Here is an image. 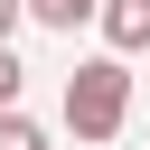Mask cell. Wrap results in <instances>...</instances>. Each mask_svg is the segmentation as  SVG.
Instances as JSON below:
<instances>
[{
  "label": "cell",
  "mask_w": 150,
  "mask_h": 150,
  "mask_svg": "<svg viewBox=\"0 0 150 150\" xmlns=\"http://www.w3.org/2000/svg\"><path fill=\"white\" fill-rule=\"evenodd\" d=\"M94 9H103V0H28V19H38V28H66V38H75Z\"/></svg>",
  "instance_id": "3957f363"
},
{
  "label": "cell",
  "mask_w": 150,
  "mask_h": 150,
  "mask_svg": "<svg viewBox=\"0 0 150 150\" xmlns=\"http://www.w3.org/2000/svg\"><path fill=\"white\" fill-rule=\"evenodd\" d=\"M28 19V0H0V47H9V28Z\"/></svg>",
  "instance_id": "8992f818"
},
{
  "label": "cell",
  "mask_w": 150,
  "mask_h": 150,
  "mask_svg": "<svg viewBox=\"0 0 150 150\" xmlns=\"http://www.w3.org/2000/svg\"><path fill=\"white\" fill-rule=\"evenodd\" d=\"M94 19H103V47H112L122 66H131V56L150 47V0H103Z\"/></svg>",
  "instance_id": "7a4b0ae2"
},
{
  "label": "cell",
  "mask_w": 150,
  "mask_h": 150,
  "mask_svg": "<svg viewBox=\"0 0 150 150\" xmlns=\"http://www.w3.org/2000/svg\"><path fill=\"white\" fill-rule=\"evenodd\" d=\"M122 122H131V66L122 56H84L66 75V131L75 141H112Z\"/></svg>",
  "instance_id": "6da1fadb"
},
{
  "label": "cell",
  "mask_w": 150,
  "mask_h": 150,
  "mask_svg": "<svg viewBox=\"0 0 150 150\" xmlns=\"http://www.w3.org/2000/svg\"><path fill=\"white\" fill-rule=\"evenodd\" d=\"M0 150H47V131H38L28 112H0Z\"/></svg>",
  "instance_id": "277c9868"
},
{
  "label": "cell",
  "mask_w": 150,
  "mask_h": 150,
  "mask_svg": "<svg viewBox=\"0 0 150 150\" xmlns=\"http://www.w3.org/2000/svg\"><path fill=\"white\" fill-rule=\"evenodd\" d=\"M19 84H28V66H19L9 47H0V112H19Z\"/></svg>",
  "instance_id": "5b68a950"
}]
</instances>
